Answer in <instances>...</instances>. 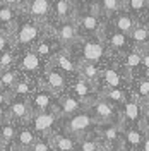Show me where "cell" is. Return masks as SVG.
Returning <instances> with one entry per match:
<instances>
[{
  "label": "cell",
  "instance_id": "6da1fadb",
  "mask_svg": "<svg viewBox=\"0 0 149 151\" xmlns=\"http://www.w3.org/2000/svg\"><path fill=\"white\" fill-rule=\"evenodd\" d=\"M48 31L47 22H39L29 17L24 10H21L16 28L12 29L10 36L14 43V50H29L34 48L38 41L43 38V35Z\"/></svg>",
  "mask_w": 149,
  "mask_h": 151
},
{
  "label": "cell",
  "instance_id": "7a4b0ae2",
  "mask_svg": "<svg viewBox=\"0 0 149 151\" xmlns=\"http://www.w3.org/2000/svg\"><path fill=\"white\" fill-rule=\"evenodd\" d=\"M77 62H89L100 65L106 57V45L101 38H79L72 47L65 50Z\"/></svg>",
  "mask_w": 149,
  "mask_h": 151
},
{
  "label": "cell",
  "instance_id": "3957f363",
  "mask_svg": "<svg viewBox=\"0 0 149 151\" xmlns=\"http://www.w3.org/2000/svg\"><path fill=\"white\" fill-rule=\"evenodd\" d=\"M16 67L24 77L41 84V77L45 74L47 64L34 53L33 48H29V50H16Z\"/></svg>",
  "mask_w": 149,
  "mask_h": 151
},
{
  "label": "cell",
  "instance_id": "277c9868",
  "mask_svg": "<svg viewBox=\"0 0 149 151\" xmlns=\"http://www.w3.org/2000/svg\"><path fill=\"white\" fill-rule=\"evenodd\" d=\"M60 120H64V131L62 132H65V134L72 136L75 139L94 132L96 125H98V122L94 120V117L91 115V112L87 108L74 113V115H70L67 119H60Z\"/></svg>",
  "mask_w": 149,
  "mask_h": 151
},
{
  "label": "cell",
  "instance_id": "5b68a950",
  "mask_svg": "<svg viewBox=\"0 0 149 151\" xmlns=\"http://www.w3.org/2000/svg\"><path fill=\"white\" fill-rule=\"evenodd\" d=\"M122 124H98L94 134L101 141L105 151H120L123 150L122 141Z\"/></svg>",
  "mask_w": 149,
  "mask_h": 151
},
{
  "label": "cell",
  "instance_id": "8992f818",
  "mask_svg": "<svg viewBox=\"0 0 149 151\" xmlns=\"http://www.w3.org/2000/svg\"><path fill=\"white\" fill-rule=\"evenodd\" d=\"M28 125L34 131L38 137L39 136H52L53 132L58 131L60 125V117L57 110H48V112H39L33 113L29 119Z\"/></svg>",
  "mask_w": 149,
  "mask_h": 151
},
{
  "label": "cell",
  "instance_id": "52a82bcc",
  "mask_svg": "<svg viewBox=\"0 0 149 151\" xmlns=\"http://www.w3.org/2000/svg\"><path fill=\"white\" fill-rule=\"evenodd\" d=\"M69 84H70V79L64 72H60L52 64H47V69H45V74L41 77V84L39 86L47 88L48 91H52L57 96H62V94L67 93Z\"/></svg>",
  "mask_w": 149,
  "mask_h": 151
},
{
  "label": "cell",
  "instance_id": "ba28073f",
  "mask_svg": "<svg viewBox=\"0 0 149 151\" xmlns=\"http://www.w3.org/2000/svg\"><path fill=\"white\" fill-rule=\"evenodd\" d=\"M87 110L91 112L94 120L98 124H122L120 122V113L117 112V106L106 101L98 94V98L87 106Z\"/></svg>",
  "mask_w": 149,
  "mask_h": 151
},
{
  "label": "cell",
  "instance_id": "9c48e42d",
  "mask_svg": "<svg viewBox=\"0 0 149 151\" xmlns=\"http://www.w3.org/2000/svg\"><path fill=\"white\" fill-rule=\"evenodd\" d=\"M29 110L31 113H39V112H48V110H57L58 106V96L48 91L47 88L39 86L34 93L29 96L28 100Z\"/></svg>",
  "mask_w": 149,
  "mask_h": 151
},
{
  "label": "cell",
  "instance_id": "30bf717a",
  "mask_svg": "<svg viewBox=\"0 0 149 151\" xmlns=\"http://www.w3.org/2000/svg\"><path fill=\"white\" fill-rule=\"evenodd\" d=\"M34 53H36L45 64H48L53 57L58 53V52H62L64 47L60 45V41H58V38L55 36V33H53V29L50 28V24H48V31L43 35V38L38 41L36 45H34Z\"/></svg>",
  "mask_w": 149,
  "mask_h": 151
},
{
  "label": "cell",
  "instance_id": "8fae6325",
  "mask_svg": "<svg viewBox=\"0 0 149 151\" xmlns=\"http://www.w3.org/2000/svg\"><path fill=\"white\" fill-rule=\"evenodd\" d=\"M67 93H70L72 96H75L86 108L93 103L94 100L98 98V94H100L98 89H96L91 83H87L86 79H82L81 76H77V77H74V79L70 81Z\"/></svg>",
  "mask_w": 149,
  "mask_h": 151
},
{
  "label": "cell",
  "instance_id": "7c38bea8",
  "mask_svg": "<svg viewBox=\"0 0 149 151\" xmlns=\"http://www.w3.org/2000/svg\"><path fill=\"white\" fill-rule=\"evenodd\" d=\"M48 24H50V28L53 29V33L58 38V41L64 47V50L72 47L75 41L79 40L77 26H75L74 21H65V22H53V21H50Z\"/></svg>",
  "mask_w": 149,
  "mask_h": 151
},
{
  "label": "cell",
  "instance_id": "4fadbf2b",
  "mask_svg": "<svg viewBox=\"0 0 149 151\" xmlns=\"http://www.w3.org/2000/svg\"><path fill=\"white\" fill-rule=\"evenodd\" d=\"M22 10L34 21L48 24L52 19V0H26Z\"/></svg>",
  "mask_w": 149,
  "mask_h": 151
},
{
  "label": "cell",
  "instance_id": "5bb4252c",
  "mask_svg": "<svg viewBox=\"0 0 149 151\" xmlns=\"http://www.w3.org/2000/svg\"><path fill=\"white\" fill-rule=\"evenodd\" d=\"M103 43L106 45V50H110L113 53H127L129 50H130V40L127 35H123L120 31H117V29H113L110 35H106L105 33V28L101 31V36Z\"/></svg>",
  "mask_w": 149,
  "mask_h": 151
},
{
  "label": "cell",
  "instance_id": "9a60e30c",
  "mask_svg": "<svg viewBox=\"0 0 149 151\" xmlns=\"http://www.w3.org/2000/svg\"><path fill=\"white\" fill-rule=\"evenodd\" d=\"M7 113H9V119L12 122H16L17 125L21 124H28L31 119V110H29L28 100H22V98H10L9 105H7Z\"/></svg>",
  "mask_w": 149,
  "mask_h": 151
},
{
  "label": "cell",
  "instance_id": "2e32d148",
  "mask_svg": "<svg viewBox=\"0 0 149 151\" xmlns=\"http://www.w3.org/2000/svg\"><path fill=\"white\" fill-rule=\"evenodd\" d=\"M75 7L67 0H52V19L53 22H65L74 21L75 17Z\"/></svg>",
  "mask_w": 149,
  "mask_h": 151
},
{
  "label": "cell",
  "instance_id": "e0dca14e",
  "mask_svg": "<svg viewBox=\"0 0 149 151\" xmlns=\"http://www.w3.org/2000/svg\"><path fill=\"white\" fill-rule=\"evenodd\" d=\"M48 64H52V65L57 67L60 72H64V74L70 79V81H72V76H74V77H77V76H79V74H77V64H75V60L69 55V53H67L65 50L58 52V53H57V55L53 57Z\"/></svg>",
  "mask_w": 149,
  "mask_h": 151
},
{
  "label": "cell",
  "instance_id": "ac0fdd59",
  "mask_svg": "<svg viewBox=\"0 0 149 151\" xmlns=\"http://www.w3.org/2000/svg\"><path fill=\"white\" fill-rule=\"evenodd\" d=\"M144 139V132L135 125H123L122 129V141L125 151H139Z\"/></svg>",
  "mask_w": 149,
  "mask_h": 151
},
{
  "label": "cell",
  "instance_id": "d6986e66",
  "mask_svg": "<svg viewBox=\"0 0 149 151\" xmlns=\"http://www.w3.org/2000/svg\"><path fill=\"white\" fill-rule=\"evenodd\" d=\"M84 108H86V106H84L75 96H72L70 93H65V94H62V96H58L57 112H58V117H60V119H67V117L81 112Z\"/></svg>",
  "mask_w": 149,
  "mask_h": 151
},
{
  "label": "cell",
  "instance_id": "ffe728a7",
  "mask_svg": "<svg viewBox=\"0 0 149 151\" xmlns=\"http://www.w3.org/2000/svg\"><path fill=\"white\" fill-rule=\"evenodd\" d=\"M36 139L38 136L28 124H21V125H17V134H16V139H14V144H12V150L29 151L31 146L36 142Z\"/></svg>",
  "mask_w": 149,
  "mask_h": 151
},
{
  "label": "cell",
  "instance_id": "44dd1931",
  "mask_svg": "<svg viewBox=\"0 0 149 151\" xmlns=\"http://www.w3.org/2000/svg\"><path fill=\"white\" fill-rule=\"evenodd\" d=\"M39 88V83L36 81H31L28 77L21 74V77L17 79V83L14 84V88L10 89L9 98H22V100H29V96Z\"/></svg>",
  "mask_w": 149,
  "mask_h": 151
},
{
  "label": "cell",
  "instance_id": "7402d4cb",
  "mask_svg": "<svg viewBox=\"0 0 149 151\" xmlns=\"http://www.w3.org/2000/svg\"><path fill=\"white\" fill-rule=\"evenodd\" d=\"M48 139H50V144H52V150L53 151H75L77 150V139L62 131L53 132L52 136H48Z\"/></svg>",
  "mask_w": 149,
  "mask_h": 151
},
{
  "label": "cell",
  "instance_id": "603a6c76",
  "mask_svg": "<svg viewBox=\"0 0 149 151\" xmlns=\"http://www.w3.org/2000/svg\"><path fill=\"white\" fill-rule=\"evenodd\" d=\"M77 74L87 83L100 89V79H101V67L96 64H89V62H77Z\"/></svg>",
  "mask_w": 149,
  "mask_h": 151
},
{
  "label": "cell",
  "instance_id": "cb8c5ba5",
  "mask_svg": "<svg viewBox=\"0 0 149 151\" xmlns=\"http://www.w3.org/2000/svg\"><path fill=\"white\" fill-rule=\"evenodd\" d=\"M105 88H122L123 84V76L120 74L118 67H115V64L103 67L101 69V79H100Z\"/></svg>",
  "mask_w": 149,
  "mask_h": 151
},
{
  "label": "cell",
  "instance_id": "d4e9b609",
  "mask_svg": "<svg viewBox=\"0 0 149 151\" xmlns=\"http://www.w3.org/2000/svg\"><path fill=\"white\" fill-rule=\"evenodd\" d=\"M19 14H21V10L0 4V29L7 31V33H12V29L17 24Z\"/></svg>",
  "mask_w": 149,
  "mask_h": 151
},
{
  "label": "cell",
  "instance_id": "484cf974",
  "mask_svg": "<svg viewBox=\"0 0 149 151\" xmlns=\"http://www.w3.org/2000/svg\"><path fill=\"white\" fill-rule=\"evenodd\" d=\"M113 21V28L117 29V31H120V33H123V35H130L132 29L135 28V19L132 17L130 14L127 12V10H120V12H117L115 16L112 17Z\"/></svg>",
  "mask_w": 149,
  "mask_h": 151
},
{
  "label": "cell",
  "instance_id": "4316f807",
  "mask_svg": "<svg viewBox=\"0 0 149 151\" xmlns=\"http://www.w3.org/2000/svg\"><path fill=\"white\" fill-rule=\"evenodd\" d=\"M129 40L134 43V48H137L140 52L149 50V28L144 24H135V28L129 35Z\"/></svg>",
  "mask_w": 149,
  "mask_h": 151
},
{
  "label": "cell",
  "instance_id": "83f0119b",
  "mask_svg": "<svg viewBox=\"0 0 149 151\" xmlns=\"http://www.w3.org/2000/svg\"><path fill=\"white\" fill-rule=\"evenodd\" d=\"M122 65H123V69H125L127 76H130L132 72H135L139 67H142V53H140V50L130 48L127 53H123Z\"/></svg>",
  "mask_w": 149,
  "mask_h": 151
},
{
  "label": "cell",
  "instance_id": "f1b7e54d",
  "mask_svg": "<svg viewBox=\"0 0 149 151\" xmlns=\"http://www.w3.org/2000/svg\"><path fill=\"white\" fill-rule=\"evenodd\" d=\"M21 77V72H19V69L16 65L7 69V70H2L0 72V89L4 91V93H10V89L14 88V84L17 83V79Z\"/></svg>",
  "mask_w": 149,
  "mask_h": 151
},
{
  "label": "cell",
  "instance_id": "f546056e",
  "mask_svg": "<svg viewBox=\"0 0 149 151\" xmlns=\"http://www.w3.org/2000/svg\"><path fill=\"white\" fill-rule=\"evenodd\" d=\"M75 151H105L101 141L96 137V134H86L82 137H77V150Z\"/></svg>",
  "mask_w": 149,
  "mask_h": 151
},
{
  "label": "cell",
  "instance_id": "4dcf8cb0",
  "mask_svg": "<svg viewBox=\"0 0 149 151\" xmlns=\"http://www.w3.org/2000/svg\"><path fill=\"white\" fill-rule=\"evenodd\" d=\"M16 134H17V124L12 122L10 119L0 124V144H7V146L12 148Z\"/></svg>",
  "mask_w": 149,
  "mask_h": 151
},
{
  "label": "cell",
  "instance_id": "1f68e13d",
  "mask_svg": "<svg viewBox=\"0 0 149 151\" xmlns=\"http://www.w3.org/2000/svg\"><path fill=\"white\" fill-rule=\"evenodd\" d=\"M101 98H105L106 101H110L112 105H123L127 101V93L122 89V88H105L101 89V93H100Z\"/></svg>",
  "mask_w": 149,
  "mask_h": 151
},
{
  "label": "cell",
  "instance_id": "d6a6232c",
  "mask_svg": "<svg viewBox=\"0 0 149 151\" xmlns=\"http://www.w3.org/2000/svg\"><path fill=\"white\" fill-rule=\"evenodd\" d=\"M100 10H101V16L106 19H112L117 12L123 10V4L122 0H100Z\"/></svg>",
  "mask_w": 149,
  "mask_h": 151
},
{
  "label": "cell",
  "instance_id": "836d02e7",
  "mask_svg": "<svg viewBox=\"0 0 149 151\" xmlns=\"http://www.w3.org/2000/svg\"><path fill=\"white\" fill-rule=\"evenodd\" d=\"M122 4L129 14H142L149 5V0H122Z\"/></svg>",
  "mask_w": 149,
  "mask_h": 151
},
{
  "label": "cell",
  "instance_id": "e575fe53",
  "mask_svg": "<svg viewBox=\"0 0 149 151\" xmlns=\"http://www.w3.org/2000/svg\"><path fill=\"white\" fill-rule=\"evenodd\" d=\"M132 98H135V100H139V101H144V100H148L149 98V77H142L137 81V84H135V93Z\"/></svg>",
  "mask_w": 149,
  "mask_h": 151
},
{
  "label": "cell",
  "instance_id": "d590c367",
  "mask_svg": "<svg viewBox=\"0 0 149 151\" xmlns=\"http://www.w3.org/2000/svg\"><path fill=\"white\" fill-rule=\"evenodd\" d=\"M10 50H14L12 36H10V33L0 29V53H4V52H10Z\"/></svg>",
  "mask_w": 149,
  "mask_h": 151
},
{
  "label": "cell",
  "instance_id": "8d00e7d4",
  "mask_svg": "<svg viewBox=\"0 0 149 151\" xmlns=\"http://www.w3.org/2000/svg\"><path fill=\"white\" fill-rule=\"evenodd\" d=\"M29 151H53L52 150V144H50L48 136H39V137L36 139V142L31 146Z\"/></svg>",
  "mask_w": 149,
  "mask_h": 151
},
{
  "label": "cell",
  "instance_id": "74e56055",
  "mask_svg": "<svg viewBox=\"0 0 149 151\" xmlns=\"http://www.w3.org/2000/svg\"><path fill=\"white\" fill-rule=\"evenodd\" d=\"M0 4H4V5H9V7H12V9L22 10V9H24V4H26V0H0Z\"/></svg>",
  "mask_w": 149,
  "mask_h": 151
},
{
  "label": "cell",
  "instance_id": "f35d334b",
  "mask_svg": "<svg viewBox=\"0 0 149 151\" xmlns=\"http://www.w3.org/2000/svg\"><path fill=\"white\" fill-rule=\"evenodd\" d=\"M9 94L4 93L2 89H0V108H7V105H9Z\"/></svg>",
  "mask_w": 149,
  "mask_h": 151
},
{
  "label": "cell",
  "instance_id": "ab89813d",
  "mask_svg": "<svg viewBox=\"0 0 149 151\" xmlns=\"http://www.w3.org/2000/svg\"><path fill=\"white\" fill-rule=\"evenodd\" d=\"M140 53H142V67L149 72V50H144Z\"/></svg>",
  "mask_w": 149,
  "mask_h": 151
},
{
  "label": "cell",
  "instance_id": "60d3db41",
  "mask_svg": "<svg viewBox=\"0 0 149 151\" xmlns=\"http://www.w3.org/2000/svg\"><path fill=\"white\" fill-rule=\"evenodd\" d=\"M139 151H149V131L144 134V139H142V144H140Z\"/></svg>",
  "mask_w": 149,
  "mask_h": 151
},
{
  "label": "cell",
  "instance_id": "b9f144b4",
  "mask_svg": "<svg viewBox=\"0 0 149 151\" xmlns=\"http://www.w3.org/2000/svg\"><path fill=\"white\" fill-rule=\"evenodd\" d=\"M140 106H142V112H144V115L148 117V115H149V98H148V100H144V101H140Z\"/></svg>",
  "mask_w": 149,
  "mask_h": 151
},
{
  "label": "cell",
  "instance_id": "7bdbcfd3",
  "mask_svg": "<svg viewBox=\"0 0 149 151\" xmlns=\"http://www.w3.org/2000/svg\"><path fill=\"white\" fill-rule=\"evenodd\" d=\"M9 119V113H7V108H0V124L5 122Z\"/></svg>",
  "mask_w": 149,
  "mask_h": 151
},
{
  "label": "cell",
  "instance_id": "ee69618b",
  "mask_svg": "<svg viewBox=\"0 0 149 151\" xmlns=\"http://www.w3.org/2000/svg\"><path fill=\"white\" fill-rule=\"evenodd\" d=\"M67 2H70V4L74 5L75 9H79V7H81V5L84 4V0H67Z\"/></svg>",
  "mask_w": 149,
  "mask_h": 151
},
{
  "label": "cell",
  "instance_id": "f6af8a7d",
  "mask_svg": "<svg viewBox=\"0 0 149 151\" xmlns=\"http://www.w3.org/2000/svg\"><path fill=\"white\" fill-rule=\"evenodd\" d=\"M0 151H12V148L7 144H0Z\"/></svg>",
  "mask_w": 149,
  "mask_h": 151
},
{
  "label": "cell",
  "instance_id": "bcb514c9",
  "mask_svg": "<svg viewBox=\"0 0 149 151\" xmlns=\"http://www.w3.org/2000/svg\"><path fill=\"white\" fill-rule=\"evenodd\" d=\"M84 2H87L89 5H94V4H100V0H84Z\"/></svg>",
  "mask_w": 149,
  "mask_h": 151
},
{
  "label": "cell",
  "instance_id": "7dc6e473",
  "mask_svg": "<svg viewBox=\"0 0 149 151\" xmlns=\"http://www.w3.org/2000/svg\"><path fill=\"white\" fill-rule=\"evenodd\" d=\"M144 26H148L149 28V16H148V19H146V24H144Z\"/></svg>",
  "mask_w": 149,
  "mask_h": 151
},
{
  "label": "cell",
  "instance_id": "c3c4849f",
  "mask_svg": "<svg viewBox=\"0 0 149 151\" xmlns=\"http://www.w3.org/2000/svg\"><path fill=\"white\" fill-rule=\"evenodd\" d=\"M12 151H22V150H12Z\"/></svg>",
  "mask_w": 149,
  "mask_h": 151
},
{
  "label": "cell",
  "instance_id": "681fc988",
  "mask_svg": "<svg viewBox=\"0 0 149 151\" xmlns=\"http://www.w3.org/2000/svg\"><path fill=\"white\" fill-rule=\"evenodd\" d=\"M120 151H125V150H120Z\"/></svg>",
  "mask_w": 149,
  "mask_h": 151
}]
</instances>
